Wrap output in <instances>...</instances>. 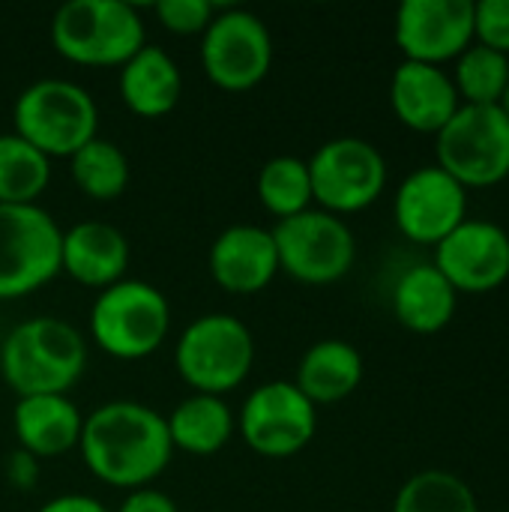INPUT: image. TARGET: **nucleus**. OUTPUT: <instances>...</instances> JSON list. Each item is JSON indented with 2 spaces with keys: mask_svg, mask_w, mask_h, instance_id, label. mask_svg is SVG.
Instances as JSON below:
<instances>
[{
  "mask_svg": "<svg viewBox=\"0 0 509 512\" xmlns=\"http://www.w3.org/2000/svg\"><path fill=\"white\" fill-rule=\"evenodd\" d=\"M78 453L99 483L135 492L168 468L174 447L165 414L132 399H117L84 417Z\"/></svg>",
  "mask_w": 509,
  "mask_h": 512,
  "instance_id": "f257e3e1",
  "label": "nucleus"
},
{
  "mask_svg": "<svg viewBox=\"0 0 509 512\" xmlns=\"http://www.w3.org/2000/svg\"><path fill=\"white\" fill-rule=\"evenodd\" d=\"M87 369V339L60 318L36 315L15 324L0 345V375L24 396H69Z\"/></svg>",
  "mask_w": 509,
  "mask_h": 512,
  "instance_id": "f03ea898",
  "label": "nucleus"
},
{
  "mask_svg": "<svg viewBox=\"0 0 509 512\" xmlns=\"http://www.w3.org/2000/svg\"><path fill=\"white\" fill-rule=\"evenodd\" d=\"M90 339L114 360H144L156 354L171 333L168 297L141 279H120L96 294L90 306Z\"/></svg>",
  "mask_w": 509,
  "mask_h": 512,
  "instance_id": "7ed1b4c3",
  "label": "nucleus"
},
{
  "mask_svg": "<svg viewBox=\"0 0 509 512\" xmlns=\"http://www.w3.org/2000/svg\"><path fill=\"white\" fill-rule=\"evenodd\" d=\"M12 123L15 135L48 159H69L99 135V108L81 84L39 78L18 93Z\"/></svg>",
  "mask_w": 509,
  "mask_h": 512,
  "instance_id": "20e7f679",
  "label": "nucleus"
},
{
  "mask_svg": "<svg viewBox=\"0 0 509 512\" xmlns=\"http://www.w3.org/2000/svg\"><path fill=\"white\" fill-rule=\"evenodd\" d=\"M51 45L75 66H123L147 36L132 3L69 0L51 18Z\"/></svg>",
  "mask_w": 509,
  "mask_h": 512,
  "instance_id": "39448f33",
  "label": "nucleus"
},
{
  "mask_svg": "<svg viewBox=\"0 0 509 512\" xmlns=\"http://www.w3.org/2000/svg\"><path fill=\"white\" fill-rule=\"evenodd\" d=\"M174 366L192 393L225 399V393H234L255 366L252 330L234 315L207 312L177 336Z\"/></svg>",
  "mask_w": 509,
  "mask_h": 512,
  "instance_id": "423d86ee",
  "label": "nucleus"
},
{
  "mask_svg": "<svg viewBox=\"0 0 509 512\" xmlns=\"http://www.w3.org/2000/svg\"><path fill=\"white\" fill-rule=\"evenodd\" d=\"M63 231L39 204H0V300H21L60 276Z\"/></svg>",
  "mask_w": 509,
  "mask_h": 512,
  "instance_id": "0eeeda50",
  "label": "nucleus"
},
{
  "mask_svg": "<svg viewBox=\"0 0 509 512\" xmlns=\"http://www.w3.org/2000/svg\"><path fill=\"white\" fill-rule=\"evenodd\" d=\"M438 168L465 189L498 186L509 177V120L498 105H462L435 135Z\"/></svg>",
  "mask_w": 509,
  "mask_h": 512,
  "instance_id": "6e6552de",
  "label": "nucleus"
},
{
  "mask_svg": "<svg viewBox=\"0 0 509 512\" xmlns=\"http://www.w3.org/2000/svg\"><path fill=\"white\" fill-rule=\"evenodd\" d=\"M270 231L279 273H288L303 285H333L345 279L357 261V240L348 222L318 207L282 219Z\"/></svg>",
  "mask_w": 509,
  "mask_h": 512,
  "instance_id": "1a4fd4ad",
  "label": "nucleus"
},
{
  "mask_svg": "<svg viewBox=\"0 0 509 512\" xmlns=\"http://www.w3.org/2000/svg\"><path fill=\"white\" fill-rule=\"evenodd\" d=\"M306 165L312 177V201L333 216L360 213L387 189V159L366 138H330L312 153V159H306Z\"/></svg>",
  "mask_w": 509,
  "mask_h": 512,
  "instance_id": "9d476101",
  "label": "nucleus"
},
{
  "mask_svg": "<svg viewBox=\"0 0 509 512\" xmlns=\"http://www.w3.org/2000/svg\"><path fill=\"white\" fill-rule=\"evenodd\" d=\"M273 66V36L249 9H219L201 33V69L210 84L228 93L258 87Z\"/></svg>",
  "mask_w": 509,
  "mask_h": 512,
  "instance_id": "9b49d317",
  "label": "nucleus"
},
{
  "mask_svg": "<svg viewBox=\"0 0 509 512\" xmlns=\"http://www.w3.org/2000/svg\"><path fill=\"white\" fill-rule=\"evenodd\" d=\"M246 447L264 459H291L303 453L318 432V408L294 381H267L255 387L237 417Z\"/></svg>",
  "mask_w": 509,
  "mask_h": 512,
  "instance_id": "f8f14e48",
  "label": "nucleus"
},
{
  "mask_svg": "<svg viewBox=\"0 0 509 512\" xmlns=\"http://www.w3.org/2000/svg\"><path fill=\"white\" fill-rule=\"evenodd\" d=\"M399 231L417 246H438L468 219V189L438 165L411 171L393 201Z\"/></svg>",
  "mask_w": 509,
  "mask_h": 512,
  "instance_id": "ddd939ff",
  "label": "nucleus"
},
{
  "mask_svg": "<svg viewBox=\"0 0 509 512\" xmlns=\"http://www.w3.org/2000/svg\"><path fill=\"white\" fill-rule=\"evenodd\" d=\"M405 60L441 66L474 45V0H405L396 12Z\"/></svg>",
  "mask_w": 509,
  "mask_h": 512,
  "instance_id": "4468645a",
  "label": "nucleus"
},
{
  "mask_svg": "<svg viewBox=\"0 0 509 512\" xmlns=\"http://www.w3.org/2000/svg\"><path fill=\"white\" fill-rule=\"evenodd\" d=\"M456 294H489L509 279V234L486 219H465L435 246L432 261Z\"/></svg>",
  "mask_w": 509,
  "mask_h": 512,
  "instance_id": "2eb2a0df",
  "label": "nucleus"
},
{
  "mask_svg": "<svg viewBox=\"0 0 509 512\" xmlns=\"http://www.w3.org/2000/svg\"><path fill=\"white\" fill-rule=\"evenodd\" d=\"M207 270L213 282L234 297H252L270 288L279 276V255L273 231L261 225H228L216 234L207 252Z\"/></svg>",
  "mask_w": 509,
  "mask_h": 512,
  "instance_id": "dca6fc26",
  "label": "nucleus"
},
{
  "mask_svg": "<svg viewBox=\"0 0 509 512\" xmlns=\"http://www.w3.org/2000/svg\"><path fill=\"white\" fill-rule=\"evenodd\" d=\"M390 105L402 126L438 135L462 108V99L441 66L402 60L390 81Z\"/></svg>",
  "mask_w": 509,
  "mask_h": 512,
  "instance_id": "f3484780",
  "label": "nucleus"
},
{
  "mask_svg": "<svg viewBox=\"0 0 509 512\" xmlns=\"http://www.w3.org/2000/svg\"><path fill=\"white\" fill-rule=\"evenodd\" d=\"M129 267V240L126 234L99 219L78 222L63 231L60 240V273L72 282L93 288L96 294L126 279Z\"/></svg>",
  "mask_w": 509,
  "mask_h": 512,
  "instance_id": "a211bd4d",
  "label": "nucleus"
},
{
  "mask_svg": "<svg viewBox=\"0 0 509 512\" xmlns=\"http://www.w3.org/2000/svg\"><path fill=\"white\" fill-rule=\"evenodd\" d=\"M84 417L69 396H24L12 411V432L30 459H60L81 441Z\"/></svg>",
  "mask_w": 509,
  "mask_h": 512,
  "instance_id": "6ab92c4d",
  "label": "nucleus"
},
{
  "mask_svg": "<svg viewBox=\"0 0 509 512\" xmlns=\"http://www.w3.org/2000/svg\"><path fill=\"white\" fill-rule=\"evenodd\" d=\"M117 90L123 105L135 117L156 120L177 108L183 96V75L177 60L165 48L144 45L120 66Z\"/></svg>",
  "mask_w": 509,
  "mask_h": 512,
  "instance_id": "aec40b11",
  "label": "nucleus"
},
{
  "mask_svg": "<svg viewBox=\"0 0 509 512\" xmlns=\"http://www.w3.org/2000/svg\"><path fill=\"white\" fill-rule=\"evenodd\" d=\"M459 294L441 276L435 264L408 267L393 288V315L396 321L420 336H432L444 330L456 315Z\"/></svg>",
  "mask_w": 509,
  "mask_h": 512,
  "instance_id": "412c9836",
  "label": "nucleus"
},
{
  "mask_svg": "<svg viewBox=\"0 0 509 512\" xmlns=\"http://www.w3.org/2000/svg\"><path fill=\"white\" fill-rule=\"evenodd\" d=\"M366 366L363 354L342 339H321L315 342L297 366L294 387L318 408V405H336L348 399L363 384Z\"/></svg>",
  "mask_w": 509,
  "mask_h": 512,
  "instance_id": "4be33fe9",
  "label": "nucleus"
},
{
  "mask_svg": "<svg viewBox=\"0 0 509 512\" xmlns=\"http://www.w3.org/2000/svg\"><path fill=\"white\" fill-rule=\"evenodd\" d=\"M171 447L189 456H216L237 432V417L222 396L192 393L165 417Z\"/></svg>",
  "mask_w": 509,
  "mask_h": 512,
  "instance_id": "5701e85b",
  "label": "nucleus"
},
{
  "mask_svg": "<svg viewBox=\"0 0 509 512\" xmlns=\"http://www.w3.org/2000/svg\"><path fill=\"white\" fill-rule=\"evenodd\" d=\"M69 177L84 198L117 201L129 186V159L114 141L96 135L69 156Z\"/></svg>",
  "mask_w": 509,
  "mask_h": 512,
  "instance_id": "b1692460",
  "label": "nucleus"
},
{
  "mask_svg": "<svg viewBox=\"0 0 509 512\" xmlns=\"http://www.w3.org/2000/svg\"><path fill=\"white\" fill-rule=\"evenodd\" d=\"M258 204L276 216V222L312 210V177L300 156H273L261 165L255 180Z\"/></svg>",
  "mask_w": 509,
  "mask_h": 512,
  "instance_id": "393cba45",
  "label": "nucleus"
},
{
  "mask_svg": "<svg viewBox=\"0 0 509 512\" xmlns=\"http://www.w3.org/2000/svg\"><path fill=\"white\" fill-rule=\"evenodd\" d=\"M51 183V159L15 132L0 135V204H39Z\"/></svg>",
  "mask_w": 509,
  "mask_h": 512,
  "instance_id": "a878e982",
  "label": "nucleus"
},
{
  "mask_svg": "<svg viewBox=\"0 0 509 512\" xmlns=\"http://www.w3.org/2000/svg\"><path fill=\"white\" fill-rule=\"evenodd\" d=\"M393 512H480V504L462 477L432 468L405 480Z\"/></svg>",
  "mask_w": 509,
  "mask_h": 512,
  "instance_id": "bb28decb",
  "label": "nucleus"
},
{
  "mask_svg": "<svg viewBox=\"0 0 509 512\" xmlns=\"http://www.w3.org/2000/svg\"><path fill=\"white\" fill-rule=\"evenodd\" d=\"M450 78L462 105H501L509 84V57L474 42L456 57V72Z\"/></svg>",
  "mask_w": 509,
  "mask_h": 512,
  "instance_id": "cd10ccee",
  "label": "nucleus"
},
{
  "mask_svg": "<svg viewBox=\"0 0 509 512\" xmlns=\"http://www.w3.org/2000/svg\"><path fill=\"white\" fill-rule=\"evenodd\" d=\"M153 12L168 33L198 36L210 27L219 9L210 0H159Z\"/></svg>",
  "mask_w": 509,
  "mask_h": 512,
  "instance_id": "c85d7f7f",
  "label": "nucleus"
},
{
  "mask_svg": "<svg viewBox=\"0 0 509 512\" xmlns=\"http://www.w3.org/2000/svg\"><path fill=\"white\" fill-rule=\"evenodd\" d=\"M474 42L509 57V0H474Z\"/></svg>",
  "mask_w": 509,
  "mask_h": 512,
  "instance_id": "c756f323",
  "label": "nucleus"
},
{
  "mask_svg": "<svg viewBox=\"0 0 509 512\" xmlns=\"http://www.w3.org/2000/svg\"><path fill=\"white\" fill-rule=\"evenodd\" d=\"M117 512H180L174 498L165 495L162 489H153V486H144V489H135L123 498V504L117 507Z\"/></svg>",
  "mask_w": 509,
  "mask_h": 512,
  "instance_id": "7c9ffc66",
  "label": "nucleus"
},
{
  "mask_svg": "<svg viewBox=\"0 0 509 512\" xmlns=\"http://www.w3.org/2000/svg\"><path fill=\"white\" fill-rule=\"evenodd\" d=\"M36 512H111L105 504H99L96 498L90 495H78V492H69V495H57L51 501H45Z\"/></svg>",
  "mask_w": 509,
  "mask_h": 512,
  "instance_id": "2f4dec72",
  "label": "nucleus"
},
{
  "mask_svg": "<svg viewBox=\"0 0 509 512\" xmlns=\"http://www.w3.org/2000/svg\"><path fill=\"white\" fill-rule=\"evenodd\" d=\"M504 114H507V120H509V84H507V90H504V99H501V105H498Z\"/></svg>",
  "mask_w": 509,
  "mask_h": 512,
  "instance_id": "473e14b6",
  "label": "nucleus"
}]
</instances>
